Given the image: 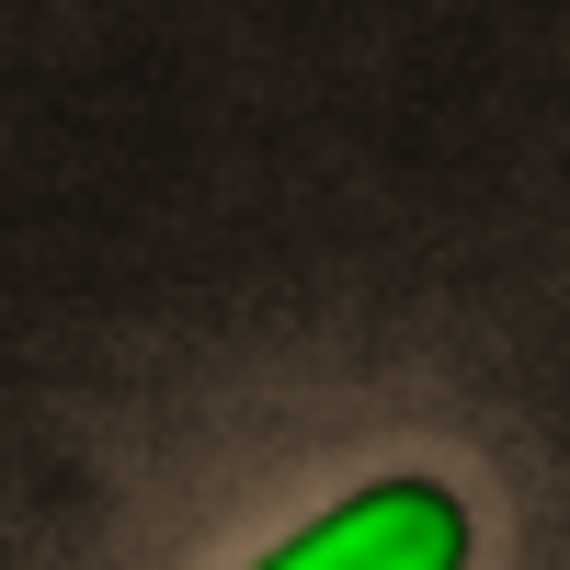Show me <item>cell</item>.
I'll return each mask as SVG.
<instances>
[{
	"instance_id": "obj_1",
	"label": "cell",
	"mask_w": 570,
	"mask_h": 570,
	"mask_svg": "<svg viewBox=\"0 0 570 570\" xmlns=\"http://www.w3.org/2000/svg\"><path fill=\"white\" fill-rule=\"evenodd\" d=\"M252 570H468V502L445 480H365Z\"/></svg>"
}]
</instances>
